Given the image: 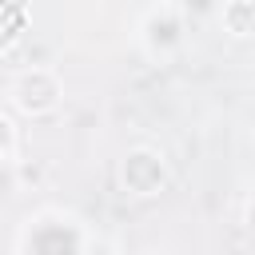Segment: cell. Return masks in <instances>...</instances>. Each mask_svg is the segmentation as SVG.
<instances>
[{
  "label": "cell",
  "instance_id": "4",
  "mask_svg": "<svg viewBox=\"0 0 255 255\" xmlns=\"http://www.w3.org/2000/svg\"><path fill=\"white\" fill-rule=\"evenodd\" d=\"M175 179L171 155L159 143H131L116 163V183L128 199H159Z\"/></svg>",
  "mask_w": 255,
  "mask_h": 255
},
{
  "label": "cell",
  "instance_id": "7",
  "mask_svg": "<svg viewBox=\"0 0 255 255\" xmlns=\"http://www.w3.org/2000/svg\"><path fill=\"white\" fill-rule=\"evenodd\" d=\"M20 195V163H0V211Z\"/></svg>",
  "mask_w": 255,
  "mask_h": 255
},
{
  "label": "cell",
  "instance_id": "3",
  "mask_svg": "<svg viewBox=\"0 0 255 255\" xmlns=\"http://www.w3.org/2000/svg\"><path fill=\"white\" fill-rule=\"evenodd\" d=\"M4 100L24 120H52L64 108V100H68V84H64L60 68H52V64H28V68H20L8 80Z\"/></svg>",
  "mask_w": 255,
  "mask_h": 255
},
{
  "label": "cell",
  "instance_id": "6",
  "mask_svg": "<svg viewBox=\"0 0 255 255\" xmlns=\"http://www.w3.org/2000/svg\"><path fill=\"white\" fill-rule=\"evenodd\" d=\"M20 128H16V120L0 108V163H20Z\"/></svg>",
  "mask_w": 255,
  "mask_h": 255
},
{
  "label": "cell",
  "instance_id": "1",
  "mask_svg": "<svg viewBox=\"0 0 255 255\" xmlns=\"http://www.w3.org/2000/svg\"><path fill=\"white\" fill-rule=\"evenodd\" d=\"M12 251L16 255H96V231L76 207L40 203L20 219Z\"/></svg>",
  "mask_w": 255,
  "mask_h": 255
},
{
  "label": "cell",
  "instance_id": "5",
  "mask_svg": "<svg viewBox=\"0 0 255 255\" xmlns=\"http://www.w3.org/2000/svg\"><path fill=\"white\" fill-rule=\"evenodd\" d=\"M215 20H219L223 36L235 40V44L255 40V0H223L219 12H215Z\"/></svg>",
  "mask_w": 255,
  "mask_h": 255
},
{
  "label": "cell",
  "instance_id": "2",
  "mask_svg": "<svg viewBox=\"0 0 255 255\" xmlns=\"http://www.w3.org/2000/svg\"><path fill=\"white\" fill-rule=\"evenodd\" d=\"M187 20H191L187 4H175V0H159V4L139 8V16H135V44H139L143 60L155 64V68L175 64L187 52Z\"/></svg>",
  "mask_w": 255,
  "mask_h": 255
}]
</instances>
